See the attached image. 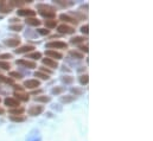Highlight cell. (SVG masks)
<instances>
[{"label":"cell","mask_w":153,"mask_h":141,"mask_svg":"<svg viewBox=\"0 0 153 141\" xmlns=\"http://www.w3.org/2000/svg\"><path fill=\"white\" fill-rule=\"evenodd\" d=\"M10 59L12 58V55L11 53H0V59Z\"/></svg>","instance_id":"obj_38"},{"label":"cell","mask_w":153,"mask_h":141,"mask_svg":"<svg viewBox=\"0 0 153 141\" xmlns=\"http://www.w3.org/2000/svg\"><path fill=\"white\" fill-rule=\"evenodd\" d=\"M29 58H32V59H37L38 61L39 58H42V53L40 52H32L30 55H27Z\"/></svg>","instance_id":"obj_28"},{"label":"cell","mask_w":153,"mask_h":141,"mask_svg":"<svg viewBox=\"0 0 153 141\" xmlns=\"http://www.w3.org/2000/svg\"><path fill=\"white\" fill-rule=\"evenodd\" d=\"M57 31L59 33H62V35H73L75 32V29L73 26L67 25V24H62V25H58Z\"/></svg>","instance_id":"obj_2"},{"label":"cell","mask_w":153,"mask_h":141,"mask_svg":"<svg viewBox=\"0 0 153 141\" xmlns=\"http://www.w3.org/2000/svg\"><path fill=\"white\" fill-rule=\"evenodd\" d=\"M71 93H74L75 96H78V95H82L83 94V90L82 89H78V88H71Z\"/></svg>","instance_id":"obj_34"},{"label":"cell","mask_w":153,"mask_h":141,"mask_svg":"<svg viewBox=\"0 0 153 141\" xmlns=\"http://www.w3.org/2000/svg\"><path fill=\"white\" fill-rule=\"evenodd\" d=\"M57 4H59L62 6H70V5H73V2H64L63 0H57Z\"/></svg>","instance_id":"obj_39"},{"label":"cell","mask_w":153,"mask_h":141,"mask_svg":"<svg viewBox=\"0 0 153 141\" xmlns=\"http://www.w3.org/2000/svg\"><path fill=\"white\" fill-rule=\"evenodd\" d=\"M14 96H17V99H18V101L20 100V101H29V95L27 94H24V93H17V91H14Z\"/></svg>","instance_id":"obj_19"},{"label":"cell","mask_w":153,"mask_h":141,"mask_svg":"<svg viewBox=\"0 0 153 141\" xmlns=\"http://www.w3.org/2000/svg\"><path fill=\"white\" fill-rule=\"evenodd\" d=\"M40 85V82L38 79H27L24 82V87L27 89H36Z\"/></svg>","instance_id":"obj_9"},{"label":"cell","mask_w":153,"mask_h":141,"mask_svg":"<svg viewBox=\"0 0 153 141\" xmlns=\"http://www.w3.org/2000/svg\"><path fill=\"white\" fill-rule=\"evenodd\" d=\"M79 49H81L82 51H84V52H88V44L85 43L84 45H79Z\"/></svg>","instance_id":"obj_40"},{"label":"cell","mask_w":153,"mask_h":141,"mask_svg":"<svg viewBox=\"0 0 153 141\" xmlns=\"http://www.w3.org/2000/svg\"><path fill=\"white\" fill-rule=\"evenodd\" d=\"M12 4L11 1H6V0H0V12L1 13H10L12 10Z\"/></svg>","instance_id":"obj_5"},{"label":"cell","mask_w":153,"mask_h":141,"mask_svg":"<svg viewBox=\"0 0 153 141\" xmlns=\"http://www.w3.org/2000/svg\"><path fill=\"white\" fill-rule=\"evenodd\" d=\"M11 68V64L7 63V62H4V61H0V69L2 70H8Z\"/></svg>","instance_id":"obj_29"},{"label":"cell","mask_w":153,"mask_h":141,"mask_svg":"<svg viewBox=\"0 0 153 141\" xmlns=\"http://www.w3.org/2000/svg\"><path fill=\"white\" fill-rule=\"evenodd\" d=\"M84 39H87V38H84V37H74L70 42H71L73 44H78V43H81V42H84Z\"/></svg>","instance_id":"obj_32"},{"label":"cell","mask_w":153,"mask_h":141,"mask_svg":"<svg viewBox=\"0 0 153 141\" xmlns=\"http://www.w3.org/2000/svg\"><path fill=\"white\" fill-rule=\"evenodd\" d=\"M10 76L13 77V78H18V79H20V78L23 77L22 73H19L18 71H11V72H10Z\"/></svg>","instance_id":"obj_33"},{"label":"cell","mask_w":153,"mask_h":141,"mask_svg":"<svg viewBox=\"0 0 153 141\" xmlns=\"http://www.w3.org/2000/svg\"><path fill=\"white\" fill-rule=\"evenodd\" d=\"M26 141H42V135L38 129H32L27 137H26Z\"/></svg>","instance_id":"obj_4"},{"label":"cell","mask_w":153,"mask_h":141,"mask_svg":"<svg viewBox=\"0 0 153 141\" xmlns=\"http://www.w3.org/2000/svg\"><path fill=\"white\" fill-rule=\"evenodd\" d=\"M40 72H46V75H50L51 73V70L50 69H45V68H40Z\"/></svg>","instance_id":"obj_41"},{"label":"cell","mask_w":153,"mask_h":141,"mask_svg":"<svg viewBox=\"0 0 153 141\" xmlns=\"http://www.w3.org/2000/svg\"><path fill=\"white\" fill-rule=\"evenodd\" d=\"M42 63H43L44 65H46L48 68H51V69L58 68V63H57L56 61L51 59V58H43V59H42Z\"/></svg>","instance_id":"obj_12"},{"label":"cell","mask_w":153,"mask_h":141,"mask_svg":"<svg viewBox=\"0 0 153 141\" xmlns=\"http://www.w3.org/2000/svg\"><path fill=\"white\" fill-rule=\"evenodd\" d=\"M4 113H5V110H4V109H2V108H0V115H2V114H4Z\"/></svg>","instance_id":"obj_44"},{"label":"cell","mask_w":153,"mask_h":141,"mask_svg":"<svg viewBox=\"0 0 153 141\" xmlns=\"http://www.w3.org/2000/svg\"><path fill=\"white\" fill-rule=\"evenodd\" d=\"M69 56L73 57V58H76V59H82L83 58V53H81L78 51H75V50L69 51Z\"/></svg>","instance_id":"obj_22"},{"label":"cell","mask_w":153,"mask_h":141,"mask_svg":"<svg viewBox=\"0 0 153 141\" xmlns=\"http://www.w3.org/2000/svg\"><path fill=\"white\" fill-rule=\"evenodd\" d=\"M63 91H64V88H63V87H55V88H52L51 94H53V95H59V94H62Z\"/></svg>","instance_id":"obj_25"},{"label":"cell","mask_w":153,"mask_h":141,"mask_svg":"<svg viewBox=\"0 0 153 141\" xmlns=\"http://www.w3.org/2000/svg\"><path fill=\"white\" fill-rule=\"evenodd\" d=\"M43 111H44V107L43 106H32L27 110L29 115H31V116H38Z\"/></svg>","instance_id":"obj_8"},{"label":"cell","mask_w":153,"mask_h":141,"mask_svg":"<svg viewBox=\"0 0 153 141\" xmlns=\"http://www.w3.org/2000/svg\"><path fill=\"white\" fill-rule=\"evenodd\" d=\"M88 82H89V76H88L87 73L81 75V77H79V83H81L82 85H85V84H88Z\"/></svg>","instance_id":"obj_23"},{"label":"cell","mask_w":153,"mask_h":141,"mask_svg":"<svg viewBox=\"0 0 153 141\" xmlns=\"http://www.w3.org/2000/svg\"><path fill=\"white\" fill-rule=\"evenodd\" d=\"M33 49H35V47H33L32 45H24V46H22V47L16 49L14 52H16V53H27V52L32 51Z\"/></svg>","instance_id":"obj_15"},{"label":"cell","mask_w":153,"mask_h":141,"mask_svg":"<svg viewBox=\"0 0 153 141\" xmlns=\"http://www.w3.org/2000/svg\"><path fill=\"white\" fill-rule=\"evenodd\" d=\"M10 30L16 31V32H19V31H22V30H23V26H22L20 24H17V25H11V26H10Z\"/></svg>","instance_id":"obj_30"},{"label":"cell","mask_w":153,"mask_h":141,"mask_svg":"<svg viewBox=\"0 0 153 141\" xmlns=\"http://www.w3.org/2000/svg\"><path fill=\"white\" fill-rule=\"evenodd\" d=\"M17 64H20V65H23V67H25V68H29V69H35V68H37V64H36L35 62H32V61H26V59H19V61H17Z\"/></svg>","instance_id":"obj_11"},{"label":"cell","mask_w":153,"mask_h":141,"mask_svg":"<svg viewBox=\"0 0 153 141\" xmlns=\"http://www.w3.org/2000/svg\"><path fill=\"white\" fill-rule=\"evenodd\" d=\"M0 102H1V99H0Z\"/></svg>","instance_id":"obj_45"},{"label":"cell","mask_w":153,"mask_h":141,"mask_svg":"<svg viewBox=\"0 0 153 141\" xmlns=\"http://www.w3.org/2000/svg\"><path fill=\"white\" fill-rule=\"evenodd\" d=\"M45 26L48 29H53L57 26V20H53V19H46L45 20Z\"/></svg>","instance_id":"obj_21"},{"label":"cell","mask_w":153,"mask_h":141,"mask_svg":"<svg viewBox=\"0 0 153 141\" xmlns=\"http://www.w3.org/2000/svg\"><path fill=\"white\" fill-rule=\"evenodd\" d=\"M76 100V97L74 95H67V96H61V102L63 103H70V102H74Z\"/></svg>","instance_id":"obj_18"},{"label":"cell","mask_w":153,"mask_h":141,"mask_svg":"<svg viewBox=\"0 0 153 141\" xmlns=\"http://www.w3.org/2000/svg\"><path fill=\"white\" fill-rule=\"evenodd\" d=\"M81 32L84 33V35H88V32H89V25H88V24L83 25V26L81 27Z\"/></svg>","instance_id":"obj_36"},{"label":"cell","mask_w":153,"mask_h":141,"mask_svg":"<svg viewBox=\"0 0 153 141\" xmlns=\"http://www.w3.org/2000/svg\"><path fill=\"white\" fill-rule=\"evenodd\" d=\"M25 37L27 39H37V32H32V31H26L25 32Z\"/></svg>","instance_id":"obj_26"},{"label":"cell","mask_w":153,"mask_h":141,"mask_svg":"<svg viewBox=\"0 0 153 141\" xmlns=\"http://www.w3.org/2000/svg\"><path fill=\"white\" fill-rule=\"evenodd\" d=\"M10 120L11 121H13V122H24L25 120H26V117L25 116H10Z\"/></svg>","instance_id":"obj_24"},{"label":"cell","mask_w":153,"mask_h":141,"mask_svg":"<svg viewBox=\"0 0 153 141\" xmlns=\"http://www.w3.org/2000/svg\"><path fill=\"white\" fill-rule=\"evenodd\" d=\"M61 79H62V82L65 83V84H70V83L74 82V77H71V76H63Z\"/></svg>","instance_id":"obj_27"},{"label":"cell","mask_w":153,"mask_h":141,"mask_svg":"<svg viewBox=\"0 0 153 141\" xmlns=\"http://www.w3.org/2000/svg\"><path fill=\"white\" fill-rule=\"evenodd\" d=\"M37 32L42 36H48L49 33H50V30H46V29H38Z\"/></svg>","instance_id":"obj_35"},{"label":"cell","mask_w":153,"mask_h":141,"mask_svg":"<svg viewBox=\"0 0 153 141\" xmlns=\"http://www.w3.org/2000/svg\"><path fill=\"white\" fill-rule=\"evenodd\" d=\"M58 106H59V105H53L52 108H53V109H57V110H62V107H58Z\"/></svg>","instance_id":"obj_42"},{"label":"cell","mask_w":153,"mask_h":141,"mask_svg":"<svg viewBox=\"0 0 153 141\" xmlns=\"http://www.w3.org/2000/svg\"><path fill=\"white\" fill-rule=\"evenodd\" d=\"M45 55L49 57V58H51V59H62L63 58V55L61 53V52H58V51H56V50H46L45 51Z\"/></svg>","instance_id":"obj_7"},{"label":"cell","mask_w":153,"mask_h":141,"mask_svg":"<svg viewBox=\"0 0 153 141\" xmlns=\"http://www.w3.org/2000/svg\"><path fill=\"white\" fill-rule=\"evenodd\" d=\"M67 47H68V44L61 40H57V42L55 40L46 44V49H67Z\"/></svg>","instance_id":"obj_3"},{"label":"cell","mask_w":153,"mask_h":141,"mask_svg":"<svg viewBox=\"0 0 153 141\" xmlns=\"http://www.w3.org/2000/svg\"><path fill=\"white\" fill-rule=\"evenodd\" d=\"M4 103H5V106L11 107V108H18V106H19V101L17 99H12V97L5 99Z\"/></svg>","instance_id":"obj_13"},{"label":"cell","mask_w":153,"mask_h":141,"mask_svg":"<svg viewBox=\"0 0 153 141\" xmlns=\"http://www.w3.org/2000/svg\"><path fill=\"white\" fill-rule=\"evenodd\" d=\"M24 111H25V109H24L23 107H18V108L11 109V110H10V114H11L12 116H20Z\"/></svg>","instance_id":"obj_17"},{"label":"cell","mask_w":153,"mask_h":141,"mask_svg":"<svg viewBox=\"0 0 153 141\" xmlns=\"http://www.w3.org/2000/svg\"><path fill=\"white\" fill-rule=\"evenodd\" d=\"M0 82H4V83H12V79L11 78H7L2 75H0Z\"/></svg>","instance_id":"obj_37"},{"label":"cell","mask_w":153,"mask_h":141,"mask_svg":"<svg viewBox=\"0 0 153 141\" xmlns=\"http://www.w3.org/2000/svg\"><path fill=\"white\" fill-rule=\"evenodd\" d=\"M17 14L18 16H22V17H27V18H31L36 14V11L31 10V8H22V10H18L17 11Z\"/></svg>","instance_id":"obj_6"},{"label":"cell","mask_w":153,"mask_h":141,"mask_svg":"<svg viewBox=\"0 0 153 141\" xmlns=\"http://www.w3.org/2000/svg\"><path fill=\"white\" fill-rule=\"evenodd\" d=\"M37 8H38L40 16H43L46 19H53L56 17L55 8L52 6H50V5H43V4H40V5L37 6Z\"/></svg>","instance_id":"obj_1"},{"label":"cell","mask_w":153,"mask_h":141,"mask_svg":"<svg viewBox=\"0 0 153 141\" xmlns=\"http://www.w3.org/2000/svg\"><path fill=\"white\" fill-rule=\"evenodd\" d=\"M26 24L27 25H30V26H39L40 24H42V22L37 19V18H33V17H31V18H26Z\"/></svg>","instance_id":"obj_16"},{"label":"cell","mask_w":153,"mask_h":141,"mask_svg":"<svg viewBox=\"0 0 153 141\" xmlns=\"http://www.w3.org/2000/svg\"><path fill=\"white\" fill-rule=\"evenodd\" d=\"M18 20H19L18 18H11V19H10L11 23H16V22H18Z\"/></svg>","instance_id":"obj_43"},{"label":"cell","mask_w":153,"mask_h":141,"mask_svg":"<svg viewBox=\"0 0 153 141\" xmlns=\"http://www.w3.org/2000/svg\"><path fill=\"white\" fill-rule=\"evenodd\" d=\"M5 45L7 46H11V47H16L20 44V39L19 38H10V39H5L4 40Z\"/></svg>","instance_id":"obj_14"},{"label":"cell","mask_w":153,"mask_h":141,"mask_svg":"<svg viewBox=\"0 0 153 141\" xmlns=\"http://www.w3.org/2000/svg\"><path fill=\"white\" fill-rule=\"evenodd\" d=\"M35 76H36V77H39L40 79H48V78H49V76H48L46 73H43V72H40V71H36V72H35Z\"/></svg>","instance_id":"obj_31"},{"label":"cell","mask_w":153,"mask_h":141,"mask_svg":"<svg viewBox=\"0 0 153 141\" xmlns=\"http://www.w3.org/2000/svg\"><path fill=\"white\" fill-rule=\"evenodd\" d=\"M59 19L63 20L64 23H70V24H74V25H76L77 23H78V20H77L76 18H74V17H71L69 14H65V13H62L59 16Z\"/></svg>","instance_id":"obj_10"},{"label":"cell","mask_w":153,"mask_h":141,"mask_svg":"<svg viewBox=\"0 0 153 141\" xmlns=\"http://www.w3.org/2000/svg\"><path fill=\"white\" fill-rule=\"evenodd\" d=\"M37 102H42V103H48L51 101V97L50 96H45V95H40V96H37L35 99Z\"/></svg>","instance_id":"obj_20"}]
</instances>
